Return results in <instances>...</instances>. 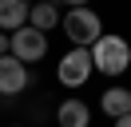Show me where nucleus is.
<instances>
[{
    "label": "nucleus",
    "instance_id": "nucleus-1",
    "mask_svg": "<svg viewBox=\"0 0 131 127\" xmlns=\"http://www.w3.org/2000/svg\"><path fill=\"white\" fill-rule=\"evenodd\" d=\"M91 64H95V71H103V76H123V71L131 68V44L123 36L103 32V36L91 44Z\"/></svg>",
    "mask_w": 131,
    "mask_h": 127
},
{
    "label": "nucleus",
    "instance_id": "nucleus-2",
    "mask_svg": "<svg viewBox=\"0 0 131 127\" xmlns=\"http://www.w3.org/2000/svg\"><path fill=\"white\" fill-rule=\"evenodd\" d=\"M60 28H64V36L72 40V48H91L99 36H103V20H99L95 8H68L64 20H60Z\"/></svg>",
    "mask_w": 131,
    "mask_h": 127
},
{
    "label": "nucleus",
    "instance_id": "nucleus-3",
    "mask_svg": "<svg viewBox=\"0 0 131 127\" xmlns=\"http://www.w3.org/2000/svg\"><path fill=\"white\" fill-rule=\"evenodd\" d=\"M91 71H95V64H91V48H72V52L60 56L56 64V79L64 87H83L91 79Z\"/></svg>",
    "mask_w": 131,
    "mask_h": 127
},
{
    "label": "nucleus",
    "instance_id": "nucleus-4",
    "mask_svg": "<svg viewBox=\"0 0 131 127\" xmlns=\"http://www.w3.org/2000/svg\"><path fill=\"white\" fill-rule=\"evenodd\" d=\"M12 56L20 64H40L48 56V32L32 28V24H24L20 32H12Z\"/></svg>",
    "mask_w": 131,
    "mask_h": 127
},
{
    "label": "nucleus",
    "instance_id": "nucleus-5",
    "mask_svg": "<svg viewBox=\"0 0 131 127\" xmlns=\"http://www.w3.org/2000/svg\"><path fill=\"white\" fill-rule=\"evenodd\" d=\"M28 83H32L28 64H20L12 52H8V56H0V95H20Z\"/></svg>",
    "mask_w": 131,
    "mask_h": 127
},
{
    "label": "nucleus",
    "instance_id": "nucleus-6",
    "mask_svg": "<svg viewBox=\"0 0 131 127\" xmlns=\"http://www.w3.org/2000/svg\"><path fill=\"white\" fill-rule=\"evenodd\" d=\"M32 16V4L28 0H0V32H20Z\"/></svg>",
    "mask_w": 131,
    "mask_h": 127
},
{
    "label": "nucleus",
    "instance_id": "nucleus-7",
    "mask_svg": "<svg viewBox=\"0 0 131 127\" xmlns=\"http://www.w3.org/2000/svg\"><path fill=\"white\" fill-rule=\"evenodd\" d=\"M56 123L60 127H88L91 123V107L83 99H64L56 107Z\"/></svg>",
    "mask_w": 131,
    "mask_h": 127
},
{
    "label": "nucleus",
    "instance_id": "nucleus-8",
    "mask_svg": "<svg viewBox=\"0 0 131 127\" xmlns=\"http://www.w3.org/2000/svg\"><path fill=\"white\" fill-rule=\"evenodd\" d=\"M99 111H103L107 119H119L131 111V91L127 87H107L103 95H99Z\"/></svg>",
    "mask_w": 131,
    "mask_h": 127
},
{
    "label": "nucleus",
    "instance_id": "nucleus-9",
    "mask_svg": "<svg viewBox=\"0 0 131 127\" xmlns=\"http://www.w3.org/2000/svg\"><path fill=\"white\" fill-rule=\"evenodd\" d=\"M60 8L56 4H32V16H28V24L32 28H40V32H52V28H60Z\"/></svg>",
    "mask_w": 131,
    "mask_h": 127
},
{
    "label": "nucleus",
    "instance_id": "nucleus-10",
    "mask_svg": "<svg viewBox=\"0 0 131 127\" xmlns=\"http://www.w3.org/2000/svg\"><path fill=\"white\" fill-rule=\"evenodd\" d=\"M12 52V36H8V32H0V56H8Z\"/></svg>",
    "mask_w": 131,
    "mask_h": 127
},
{
    "label": "nucleus",
    "instance_id": "nucleus-11",
    "mask_svg": "<svg viewBox=\"0 0 131 127\" xmlns=\"http://www.w3.org/2000/svg\"><path fill=\"white\" fill-rule=\"evenodd\" d=\"M115 127H131V111H127V115H119V119H115Z\"/></svg>",
    "mask_w": 131,
    "mask_h": 127
},
{
    "label": "nucleus",
    "instance_id": "nucleus-12",
    "mask_svg": "<svg viewBox=\"0 0 131 127\" xmlns=\"http://www.w3.org/2000/svg\"><path fill=\"white\" fill-rule=\"evenodd\" d=\"M64 4H68V8H83L88 0H64Z\"/></svg>",
    "mask_w": 131,
    "mask_h": 127
},
{
    "label": "nucleus",
    "instance_id": "nucleus-13",
    "mask_svg": "<svg viewBox=\"0 0 131 127\" xmlns=\"http://www.w3.org/2000/svg\"><path fill=\"white\" fill-rule=\"evenodd\" d=\"M36 4H56V0H36Z\"/></svg>",
    "mask_w": 131,
    "mask_h": 127
}]
</instances>
